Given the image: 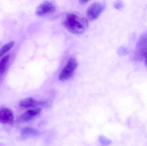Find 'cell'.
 <instances>
[{"mask_svg":"<svg viewBox=\"0 0 147 146\" xmlns=\"http://www.w3.org/2000/svg\"><path fill=\"white\" fill-rule=\"evenodd\" d=\"M64 26L74 34H80L86 31L88 22L80 14L71 13L67 14L63 22Z\"/></svg>","mask_w":147,"mask_h":146,"instance_id":"6da1fadb","label":"cell"},{"mask_svg":"<svg viewBox=\"0 0 147 146\" xmlns=\"http://www.w3.org/2000/svg\"><path fill=\"white\" fill-rule=\"evenodd\" d=\"M147 54V32L139 38L134 51V59L141 61Z\"/></svg>","mask_w":147,"mask_h":146,"instance_id":"7a4b0ae2","label":"cell"},{"mask_svg":"<svg viewBox=\"0 0 147 146\" xmlns=\"http://www.w3.org/2000/svg\"><path fill=\"white\" fill-rule=\"evenodd\" d=\"M78 62L74 58H70L59 75V79L61 81H65L71 79L78 67Z\"/></svg>","mask_w":147,"mask_h":146,"instance_id":"3957f363","label":"cell"},{"mask_svg":"<svg viewBox=\"0 0 147 146\" xmlns=\"http://www.w3.org/2000/svg\"><path fill=\"white\" fill-rule=\"evenodd\" d=\"M105 7L104 3L96 2L92 3L88 7L86 12V16L90 20H94L97 19Z\"/></svg>","mask_w":147,"mask_h":146,"instance_id":"277c9868","label":"cell"},{"mask_svg":"<svg viewBox=\"0 0 147 146\" xmlns=\"http://www.w3.org/2000/svg\"><path fill=\"white\" fill-rule=\"evenodd\" d=\"M56 7L52 3L45 1L40 4L37 8L36 14L39 16H44L54 13Z\"/></svg>","mask_w":147,"mask_h":146,"instance_id":"5b68a950","label":"cell"},{"mask_svg":"<svg viewBox=\"0 0 147 146\" xmlns=\"http://www.w3.org/2000/svg\"><path fill=\"white\" fill-rule=\"evenodd\" d=\"M47 101H37L32 97H28L21 100L19 103L20 107L23 109L34 108L39 106H45L47 104Z\"/></svg>","mask_w":147,"mask_h":146,"instance_id":"8992f818","label":"cell"},{"mask_svg":"<svg viewBox=\"0 0 147 146\" xmlns=\"http://www.w3.org/2000/svg\"><path fill=\"white\" fill-rule=\"evenodd\" d=\"M14 116L11 109L7 108H0V123L11 125L13 122Z\"/></svg>","mask_w":147,"mask_h":146,"instance_id":"52a82bcc","label":"cell"},{"mask_svg":"<svg viewBox=\"0 0 147 146\" xmlns=\"http://www.w3.org/2000/svg\"><path fill=\"white\" fill-rule=\"evenodd\" d=\"M40 108H36L28 110L18 117L17 121L19 122H27L36 117L41 112Z\"/></svg>","mask_w":147,"mask_h":146,"instance_id":"ba28073f","label":"cell"},{"mask_svg":"<svg viewBox=\"0 0 147 146\" xmlns=\"http://www.w3.org/2000/svg\"><path fill=\"white\" fill-rule=\"evenodd\" d=\"M39 134V132L38 130L28 127L23 128L21 131V136L22 139L36 137Z\"/></svg>","mask_w":147,"mask_h":146,"instance_id":"9c48e42d","label":"cell"},{"mask_svg":"<svg viewBox=\"0 0 147 146\" xmlns=\"http://www.w3.org/2000/svg\"><path fill=\"white\" fill-rule=\"evenodd\" d=\"M9 60V56H4L0 61V74H3L6 72L7 65Z\"/></svg>","mask_w":147,"mask_h":146,"instance_id":"30bf717a","label":"cell"},{"mask_svg":"<svg viewBox=\"0 0 147 146\" xmlns=\"http://www.w3.org/2000/svg\"><path fill=\"white\" fill-rule=\"evenodd\" d=\"M14 45V43L13 41H11L3 46L0 49V58L3 56L9 50L11 49Z\"/></svg>","mask_w":147,"mask_h":146,"instance_id":"8fae6325","label":"cell"},{"mask_svg":"<svg viewBox=\"0 0 147 146\" xmlns=\"http://www.w3.org/2000/svg\"><path fill=\"white\" fill-rule=\"evenodd\" d=\"M99 141L101 145L104 146L109 145L111 143V141L103 135H101L99 137Z\"/></svg>","mask_w":147,"mask_h":146,"instance_id":"7c38bea8","label":"cell"},{"mask_svg":"<svg viewBox=\"0 0 147 146\" xmlns=\"http://www.w3.org/2000/svg\"><path fill=\"white\" fill-rule=\"evenodd\" d=\"M123 5L121 2L117 1L115 3V7L117 9H121L123 8Z\"/></svg>","mask_w":147,"mask_h":146,"instance_id":"4fadbf2b","label":"cell"},{"mask_svg":"<svg viewBox=\"0 0 147 146\" xmlns=\"http://www.w3.org/2000/svg\"><path fill=\"white\" fill-rule=\"evenodd\" d=\"M118 52H119L120 55H125L127 54L128 51L127 50L126 48L122 47V48H121L119 49Z\"/></svg>","mask_w":147,"mask_h":146,"instance_id":"5bb4252c","label":"cell"},{"mask_svg":"<svg viewBox=\"0 0 147 146\" xmlns=\"http://www.w3.org/2000/svg\"><path fill=\"white\" fill-rule=\"evenodd\" d=\"M144 58H145V64H146V66L147 67V54L145 56Z\"/></svg>","mask_w":147,"mask_h":146,"instance_id":"9a60e30c","label":"cell"},{"mask_svg":"<svg viewBox=\"0 0 147 146\" xmlns=\"http://www.w3.org/2000/svg\"><path fill=\"white\" fill-rule=\"evenodd\" d=\"M87 1H80V3H86L87 2Z\"/></svg>","mask_w":147,"mask_h":146,"instance_id":"2e32d148","label":"cell"},{"mask_svg":"<svg viewBox=\"0 0 147 146\" xmlns=\"http://www.w3.org/2000/svg\"><path fill=\"white\" fill-rule=\"evenodd\" d=\"M1 77H0V85H1Z\"/></svg>","mask_w":147,"mask_h":146,"instance_id":"e0dca14e","label":"cell"}]
</instances>
